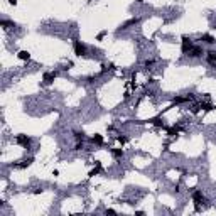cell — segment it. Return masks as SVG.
Listing matches in <instances>:
<instances>
[{
  "label": "cell",
  "mask_w": 216,
  "mask_h": 216,
  "mask_svg": "<svg viewBox=\"0 0 216 216\" xmlns=\"http://www.w3.org/2000/svg\"><path fill=\"white\" fill-rule=\"evenodd\" d=\"M0 24H2V27H4L5 30H9L10 27H15V24H14V22H10V20H7V19H2V22H0Z\"/></svg>",
  "instance_id": "cell-14"
},
{
  "label": "cell",
  "mask_w": 216,
  "mask_h": 216,
  "mask_svg": "<svg viewBox=\"0 0 216 216\" xmlns=\"http://www.w3.org/2000/svg\"><path fill=\"white\" fill-rule=\"evenodd\" d=\"M189 100H193V95H187V96H176L172 100V103H184V102H189Z\"/></svg>",
  "instance_id": "cell-10"
},
{
  "label": "cell",
  "mask_w": 216,
  "mask_h": 216,
  "mask_svg": "<svg viewBox=\"0 0 216 216\" xmlns=\"http://www.w3.org/2000/svg\"><path fill=\"white\" fill-rule=\"evenodd\" d=\"M118 142H122V144H125V142H127V139H125V137H118Z\"/></svg>",
  "instance_id": "cell-22"
},
{
  "label": "cell",
  "mask_w": 216,
  "mask_h": 216,
  "mask_svg": "<svg viewBox=\"0 0 216 216\" xmlns=\"http://www.w3.org/2000/svg\"><path fill=\"white\" fill-rule=\"evenodd\" d=\"M17 58L19 59H22V61H29L30 59V52L29 51H19Z\"/></svg>",
  "instance_id": "cell-13"
},
{
  "label": "cell",
  "mask_w": 216,
  "mask_h": 216,
  "mask_svg": "<svg viewBox=\"0 0 216 216\" xmlns=\"http://www.w3.org/2000/svg\"><path fill=\"white\" fill-rule=\"evenodd\" d=\"M74 139H76L78 142H83V140H85V133H83V132H74Z\"/></svg>",
  "instance_id": "cell-18"
},
{
  "label": "cell",
  "mask_w": 216,
  "mask_h": 216,
  "mask_svg": "<svg viewBox=\"0 0 216 216\" xmlns=\"http://www.w3.org/2000/svg\"><path fill=\"white\" fill-rule=\"evenodd\" d=\"M100 171H102V164H100V162H96V167H95L93 171H89V177H93V176H96V174L100 172Z\"/></svg>",
  "instance_id": "cell-16"
},
{
  "label": "cell",
  "mask_w": 216,
  "mask_h": 216,
  "mask_svg": "<svg viewBox=\"0 0 216 216\" xmlns=\"http://www.w3.org/2000/svg\"><path fill=\"white\" fill-rule=\"evenodd\" d=\"M154 63H155L154 59H147V61L144 63V66H145V68H150V66H154Z\"/></svg>",
  "instance_id": "cell-19"
},
{
  "label": "cell",
  "mask_w": 216,
  "mask_h": 216,
  "mask_svg": "<svg viewBox=\"0 0 216 216\" xmlns=\"http://www.w3.org/2000/svg\"><path fill=\"white\" fill-rule=\"evenodd\" d=\"M137 2H139V4H144V0H137Z\"/></svg>",
  "instance_id": "cell-25"
},
{
  "label": "cell",
  "mask_w": 216,
  "mask_h": 216,
  "mask_svg": "<svg viewBox=\"0 0 216 216\" xmlns=\"http://www.w3.org/2000/svg\"><path fill=\"white\" fill-rule=\"evenodd\" d=\"M105 36H106V30H102V32H100V34L96 36V41H102V39L105 37Z\"/></svg>",
  "instance_id": "cell-20"
},
{
  "label": "cell",
  "mask_w": 216,
  "mask_h": 216,
  "mask_svg": "<svg viewBox=\"0 0 216 216\" xmlns=\"http://www.w3.org/2000/svg\"><path fill=\"white\" fill-rule=\"evenodd\" d=\"M32 162H34V159L29 157V159H24V161H20V164H15V165H12V167H20V169H24V167H29Z\"/></svg>",
  "instance_id": "cell-9"
},
{
  "label": "cell",
  "mask_w": 216,
  "mask_h": 216,
  "mask_svg": "<svg viewBox=\"0 0 216 216\" xmlns=\"http://www.w3.org/2000/svg\"><path fill=\"white\" fill-rule=\"evenodd\" d=\"M201 41L206 42V44H214L216 42V39L213 37V36H209V34H203V36H201Z\"/></svg>",
  "instance_id": "cell-11"
},
{
  "label": "cell",
  "mask_w": 216,
  "mask_h": 216,
  "mask_svg": "<svg viewBox=\"0 0 216 216\" xmlns=\"http://www.w3.org/2000/svg\"><path fill=\"white\" fill-rule=\"evenodd\" d=\"M73 49H74V54L76 56H86V52H88V47H86V44H83L81 41H78V39H74L73 41Z\"/></svg>",
  "instance_id": "cell-1"
},
{
  "label": "cell",
  "mask_w": 216,
  "mask_h": 216,
  "mask_svg": "<svg viewBox=\"0 0 216 216\" xmlns=\"http://www.w3.org/2000/svg\"><path fill=\"white\" fill-rule=\"evenodd\" d=\"M193 201H194V206H196V211H199V204L204 203V196L201 191H194L193 193Z\"/></svg>",
  "instance_id": "cell-4"
},
{
  "label": "cell",
  "mask_w": 216,
  "mask_h": 216,
  "mask_svg": "<svg viewBox=\"0 0 216 216\" xmlns=\"http://www.w3.org/2000/svg\"><path fill=\"white\" fill-rule=\"evenodd\" d=\"M15 142H17L19 145H22L24 149H29L30 145H32V139L27 135H24V133H19L17 137H15Z\"/></svg>",
  "instance_id": "cell-2"
},
{
  "label": "cell",
  "mask_w": 216,
  "mask_h": 216,
  "mask_svg": "<svg viewBox=\"0 0 216 216\" xmlns=\"http://www.w3.org/2000/svg\"><path fill=\"white\" fill-rule=\"evenodd\" d=\"M81 149H83V142H78L76 147H74V150H81Z\"/></svg>",
  "instance_id": "cell-21"
},
{
  "label": "cell",
  "mask_w": 216,
  "mask_h": 216,
  "mask_svg": "<svg viewBox=\"0 0 216 216\" xmlns=\"http://www.w3.org/2000/svg\"><path fill=\"white\" fill-rule=\"evenodd\" d=\"M9 4L10 5H17V0H9Z\"/></svg>",
  "instance_id": "cell-24"
},
{
  "label": "cell",
  "mask_w": 216,
  "mask_h": 216,
  "mask_svg": "<svg viewBox=\"0 0 216 216\" xmlns=\"http://www.w3.org/2000/svg\"><path fill=\"white\" fill-rule=\"evenodd\" d=\"M139 22H140L139 17H132V19H128L127 22H123L122 26H120V30H125V29H128L130 26H135V24H139Z\"/></svg>",
  "instance_id": "cell-6"
},
{
  "label": "cell",
  "mask_w": 216,
  "mask_h": 216,
  "mask_svg": "<svg viewBox=\"0 0 216 216\" xmlns=\"http://www.w3.org/2000/svg\"><path fill=\"white\" fill-rule=\"evenodd\" d=\"M189 56L191 58H201V56H203V47H199V46L193 47L191 52H189Z\"/></svg>",
  "instance_id": "cell-8"
},
{
  "label": "cell",
  "mask_w": 216,
  "mask_h": 216,
  "mask_svg": "<svg viewBox=\"0 0 216 216\" xmlns=\"http://www.w3.org/2000/svg\"><path fill=\"white\" fill-rule=\"evenodd\" d=\"M193 41H191L187 36H182V41H181V51L184 52V54H189L191 49H193Z\"/></svg>",
  "instance_id": "cell-3"
},
{
  "label": "cell",
  "mask_w": 216,
  "mask_h": 216,
  "mask_svg": "<svg viewBox=\"0 0 216 216\" xmlns=\"http://www.w3.org/2000/svg\"><path fill=\"white\" fill-rule=\"evenodd\" d=\"M56 76H58V71H47V73H44L42 81L46 83V85H51L52 81L56 80Z\"/></svg>",
  "instance_id": "cell-5"
},
{
  "label": "cell",
  "mask_w": 216,
  "mask_h": 216,
  "mask_svg": "<svg viewBox=\"0 0 216 216\" xmlns=\"http://www.w3.org/2000/svg\"><path fill=\"white\" fill-rule=\"evenodd\" d=\"M206 61L211 64V66H216V51L214 49H211V51L206 52Z\"/></svg>",
  "instance_id": "cell-7"
},
{
  "label": "cell",
  "mask_w": 216,
  "mask_h": 216,
  "mask_svg": "<svg viewBox=\"0 0 216 216\" xmlns=\"http://www.w3.org/2000/svg\"><path fill=\"white\" fill-rule=\"evenodd\" d=\"M91 142L96 145H103V135H100V133H95L93 137H91Z\"/></svg>",
  "instance_id": "cell-12"
},
{
  "label": "cell",
  "mask_w": 216,
  "mask_h": 216,
  "mask_svg": "<svg viewBox=\"0 0 216 216\" xmlns=\"http://www.w3.org/2000/svg\"><path fill=\"white\" fill-rule=\"evenodd\" d=\"M111 154H113V157H117V159H122L123 157V150L122 149H111Z\"/></svg>",
  "instance_id": "cell-15"
},
{
  "label": "cell",
  "mask_w": 216,
  "mask_h": 216,
  "mask_svg": "<svg viewBox=\"0 0 216 216\" xmlns=\"http://www.w3.org/2000/svg\"><path fill=\"white\" fill-rule=\"evenodd\" d=\"M106 214H115V209H106Z\"/></svg>",
  "instance_id": "cell-23"
},
{
  "label": "cell",
  "mask_w": 216,
  "mask_h": 216,
  "mask_svg": "<svg viewBox=\"0 0 216 216\" xmlns=\"http://www.w3.org/2000/svg\"><path fill=\"white\" fill-rule=\"evenodd\" d=\"M149 122L154 123V125H157V127H164V122H162V120L159 118V117H155V118H150Z\"/></svg>",
  "instance_id": "cell-17"
}]
</instances>
